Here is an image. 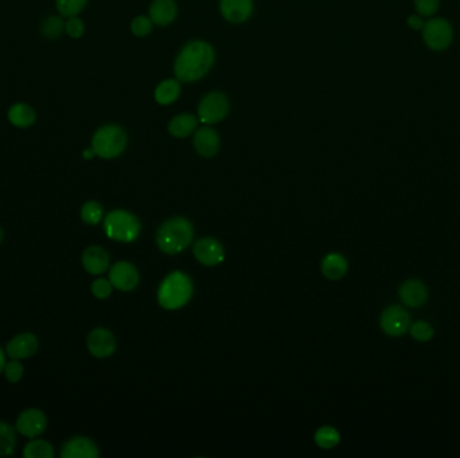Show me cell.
Here are the masks:
<instances>
[{"label": "cell", "mask_w": 460, "mask_h": 458, "mask_svg": "<svg viewBox=\"0 0 460 458\" xmlns=\"http://www.w3.org/2000/svg\"><path fill=\"white\" fill-rule=\"evenodd\" d=\"M214 62L213 47L206 42L195 41L184 47L175 61V75L182 82L202 78Z\"/></svg>", "instance_id": "obj_1"}, {"label": "cell", "mask_w": 460, "mask_h": 458, "mask_svg": "<svg viewBox=\"0 0 460 458\" xmlns=\"http://www.w3.org/2000/svg\"><path fill=\"white\" fill-rule=\"evenodd\" d=\"M193 225L184 218H171L157 232V244L161 252L177 254L184 250L193 241Z\"/></svg>", "instance_id": "obj_2"}, {"label": "cell", "mask_w": 460, "mask_h": 458, "mask_svg": "<svg viewBox=\"0 0 460 458\" xmlns=\"http://www.w3.org/2000/svg\"><path fill=\"white\" fill-rule=\"evenodd\" d=\"M193 296V284L188 275L174 272L161 282L158 301L164 309H179Z\"/></svg>", "instance_id": "obj_3"}, {"label": "cell", "mask_w": 460, "mask_h": 458, "mask_svg": "<svg viewBox=\"0 0 460 458\" xmlns=\"http://www.w3.org/2000/svg\"><path fill=\"white\" fill-rule=\"evenodd\" d=\"M127 147V135L117 125H104L93 135L92 148L96 156L114 159L123 154Z\"/></svg>", "instance_id": "obj_4"}, {"label": "cell", "mask_w": 460, "mask_h": 458, "mask_svg": "<svg viewBox=\"0 0 460 458\" xmlns=\"http://www.w3.org/2000/svg\"><path fill=\"white\" fill-rule=\"evenodd\" d=\"M104 230L111 239L132 242L138 238L141 225L138 218L128 211L115 210L107 215L104 221Z\"/></svg>", "instance_id": "obj_5"}, {"label": "cell", "mask_w": 460, "mask_h": 458, "mask_svg": "<svg viewBox=\"0 0 460 458\" xmlns=\"http://www.w3.org/2000/svg\"><path fill=\"white\" fill-rule=\"evenodd\" d=\"M423 38L425 45L434 51H443L451 45L454 30L451 24L444 18H434L424 24Z\"/></svg>", "instance_id": "obj_6"}, {"label": "cell", "mask_w": 460, "mask_h": 458, "mask_svg": "<svg viewBox=\"0 0 460 458\" xmlns=\"http://www.w3.org/2000/svg\"><path fill=\"white\" fill-rule=\"evenodd\" d=\"M229 111V102L222 93H210L201 101L198 108L200 120L205 124H215L221 121Z\"/></svg>", "instance_id": "obj_7"}, {"label": "cell", "mask_w": 460, "mask_h": 458, "mask_svg": "<svg viewBox=\"0 0 460 458\" xmlns=\"http://www.w3.org/2000/svg\"><path fill=\"white\" fill-rule=\"evenodd\" d=\"M15 429L26 438L39 437L47 429L46 414L39 409H27L17 418Z\"/></svg>", "instance_id": "obj_8"}, {"label": "cell", "mask_w": 460, "mask_h": 458, "mask_svg": "<svg viewBox=\"0 0 460 458\" xmlns=\"http://www.w3.org/2000/svg\"><path fill=\"white\" fill-rule=\"evenodd\" d=\"M381 328L389 336H402L411 328V316L401 306H389L381 316Z\"/></svg>", "instance_id": "obj_9"}, {"label": "cell", "mask_w": 460, "mask_h": 458, "mask_svg": "<svg viewBox=\"0 0 460 458\" xmlns=\"http://www.w3.org/2000/svg\"><path fill=\"white\" fill-rule=\"evenodd\" d=\"M39 349V340L34 333L24 332L14 336L6 347V354L10 359L24 360L34 356Z\"/></svg>", "instance_id": "obj_10"}, {"label": "cell", "mask_w": 460, "mask_h": 458, "mask_svg": "<svg viewBox=\"0 0 460 458\" xmlns=\"http://www.w3.org/2000/svg\"><path fill=\"white\" fill-rule=\"evenodd\" d=\"M109 281L114 288L121 292L134 291L139 284L138 271L132 264L127 261H120L112 266L109 272Z\"/></svg>", "instance_id": "obj_11"}, {"label": "cell", "mask_w": 460, "mask_h": 458, "mask_svg": "<svg viewBox=\"0 0 460 458\" xmlns=\"http://www.w3.org/2000/svg\"><path fill=\"white\" fill-rule=\"evenodd\" d=\"M87 345L94 358L104 359L115 354V336L105 328H96L89 333Z\"/></svg>", "instance_id": "obj_12"}, {"label": "cell", "mask_w": 460, "mask_h": 458, "mask_svg": "<svg viewBox=\"0 0 460 458\" xmlns=\"http://www.w3.org/2000/svg\"><path fill=\"white\" fill-rule=\"evenodd\" d=\"M195 258L205 266H215L225 258L222 245L214 238H202L194 245Z\"/></svg>", "instance_id": "obj_13"}, {"label": "cell", "mask_w": 460, "mask_h": 458, "mask_svg": "<svg viewBox=\"0 0 460 458\" xmlns=\"http://www.w3.org/2000/svg\"><path fill=\"white\" fill-rule=\"evenodd\" d=\"M100 456L97 445L91 438L73 437L62 445V458H97Z\"/></svg>", "instance_id": "obj_14"}, {"label": "cell", "mask_w": 460, "mask_h": 458, "mask_svg": "<svg viewBox=\"0 0 460 458\" xmlns=\"http://www.w3.org/2000/svg\"><path fill=\"white\" fill-rule=\"evenodd\" d=\"M252 0H221V12L231 24H242L252 15Z\"/></svg>", "instance_id": "obj_15"}, {"label": "cell", "mask_w": 460, "mask_h": 458, "mask_svg": "<svg viewBox=\"0 0 460 458\" xmlns=\"http://www.w3.org/2000/svg\"><path fill=\"white\" fill-rule=\"evenodd\" d=\"M400 298L409 308H418L428 300V289L418 280H408L400 288Z\"/></svg>", "instance_id": "obj_16"}, {"label": "cell", "mask_w": 460, "mask_h": 458, "mask_svg": "<svg viewBox=\"0 0 460 458\" xmlns=\"http://www.w3.org/2000/svg\"><path fill=\"white\" fill-rule=\"evenodd\" d=\"M82 266L89 275H103L109 268V255L100 246H89L82 253Z\"/></svg>", "instance_id": "obj_17"}, {"label": "cell", "mask_w": 460, "mask_h": 458, "mask_svg": "<svg viewBox=\"0 0 460 458\" xmlns=\"http://www.w3.org/2000/svg\"><path fill=\"white\" fill-rule=\"evenodd\" d=\"M195 151L204 158H213L220 149L218 134L211 128H202L194 138Z\"/></svg>", "instance_id": "obj_18"}, {"label": "cell", "mask_w": 460, "mask_h": 458, "mask_svg": "<svg viewBox=\"0 0 460 458\" xmlns=\"http://www.w3.org/2000/svg\"><path fill=\"white\" fill-rule=\"evenodd\" d=\"M8 121L17 128H30L37 120L34 108L26 102H17L8 109Z\"/></svg>", "instance_id": "obj_19"}, {"label": "cell", "mask_w": 460, "mask_h": 458, "mask_svg": "<svg viewBox=\"0 0 460 458\" xmlns=\"http://www.w3.org/2000/svg\"><path fill=\"white\" fill-rule=\"evenodd\" d=\"M152 24L167 26L177 17V4L174 0H157L150 10Z\"/></svg>", "instance_id": "obj_20"}, {"label": "cell", "mask_w": 460, "mask_h": 458, "mask_svg": "<svg viewBox=\"0 0 460 458\" xmlns=\"http://www.w3.org/2000/svg\"><path fill=\"white\" fill-rule=\"evenodd\" d=\"M323 275L328 280H339L347 272V261L345 257L338 253L328 254L322 262Z\"/></svg>", "instance_id": "obj_21"}, {"label": "cell", "mask_w": 460, "mask_h": 458, "mask_svg": "<svg viewBox=\"0 0 460 458\" xmlns=\"http://www.w3.org/2000/svg\"><path fill=\"white\" fill-rule=\"evenodd\" d=\"M197 128V118L193 115L174 117L168 125V131L174 138H184L191 135Z\"/></svg>", "instance_id": "obj_22"}, {"label": "cell", "mask_w": 460, "mask_h": 458, "mask_svg": "<svg viewBox=\"0 0 460 458\" xmlns=\"http://www.w3.org/2000/svg\"><path fill=\"white\" fill-rule=\"evenodd\" d=\"M17 446V429L0 421V457L11 456Z\"/></svg>", "instance_id": "obj_23"}, {"label": "cell", "mask_w": 460, "mask_h": 458, "mask_svg": "<svg viewBox=\"0 0 460 458\" xmlns=\"http://www.w3.org/2000/svg\"><path fill=\"white\" fill-rule=\"evenodd\" d=\"M181 94L179 82L175 80L163 81L155 91V100L161 105H170L172 104Z\"/></svg>", "instance_id": "obj_24"}, {"label": "cell", "mask_w": 460, "mask_h": 458, "mask_svg": "<svg viewBox=\"0 0 460 458\" xmlns=\"http://www.w3.org/2000/svg\"><path fill=\"white\" fill-rule=\"evenodd\" d=\"M24 456L26 458H53L54 449L45 439H33L26 445Z\"/></svg>", "instance_id": "obj_25"}, {"label": "cell", "mask_w": 460, "mask_h": 458, "mask_svg": "<svg viewBox=\"0 0 460 458\" xmlns=\"http://www.w3.org/2000/svg\"><path fill=\"white\" fill-rule=\"evenodd\" d=\"M339 441L341 435L338 433V430H335L331 426H323L315 434V442L322 449H333L339 443Z\"/></svg>", "instance_id": "obj_26"}, {"label": "cell", "mask_w": 460, "mask_h": 458, "mask_svg": "<svg viewBox=\"0 0 460 458\" xmlns=\"http://www.w3.org/2000/svg\"><path fill=\"white\" fill-rule=\"evenodd\" d=\"M88 0H55L57 11L64 18L77 17L87 6Z\"/></svg>", "instance_id": "obj_27"}, {"label": "cell", "mask_w": 460, "mask_h": 458, "mask_svg": "<svg viewBox=\"0 0 460 458\" xmlns=\"http://www.w3.org/2000/svg\"><path fill=\"white\" fill-rule=\"evenodd\" d=\"M65 30V22L61 17H48L41 26L42 35L48 39H57Z\"/></svg>", "instance_id": "obj_28"}, {"label": "cell", "mask_w": 460, "mask_h": 458, "mask_svg": "<svg viewBox=\"0 0 460 458\" xmlns=\"http://www.w3.org/2000/svg\"><path fill=\"white\" fill-rule=\"evenodd\" d=\"M104 210L100 203L96 201H89L87 202L82 208H81V218L87 225H97L103 219Z\"/></svg>", "instance_id": "obj_29"}, {"label": "cell", "mask_w": 460, "mask_h": 458, "mask_svg": "<svg viewBox=\"0 0 460 458\" xmlns=\"http://www.w3.org/2000/svg\"><path fill=\"white\" fill-rule=\"evenodd\" d=\"M409 331H411L412 338L421 343L430 342L434 338V328L431 324H428L425 321L414 322V325H411Z\"/></svg>", "instance_id": "obj_30"}, {"label": "cell", "mask_w": 460, "mask_h": 458, "mask_svg": "<svg viewBox=\"0 0 460 458\" xmlns=\"http://www.w3.org/2000/svg\"><path fill=\"white\" fill-rule=\"evenodd\" d=\"M3 372H4V376L8 382L18 383L24 378V367L21 363V360L11 359V362H6Z\"/></svg>", "instance_id": "obj_31"}, {"label": "cell", "mask_w": 460, "mask_h": 458, "mask_svg": "<svg viewBox=\"0 0 460 458\" xmlns=\"http://www.w3.org/2000/svg\"><path fill=\"white\" fill-rule=\"evenodd\" d=\"M114 285L111 284L109 280L105 278H97L92 284L93 296L98 300H105L109 297L112 293Z\"/></svg>", "instance_id": "obj_32"}, {"label": "cell", "mask_w": 460, "mask_h": 458, "mask_svg": "<svg viewBox=\"0 0 460 458\" xmlns=\"http://www.w3.org/2000/svg\"><path fill=\"white\" fill-rule=\"evenodd\" d=\"M440 7V0H414V8L421 17H432Z\"/></svg>", "instance_id": "obj_33"}, {"label": "cell", "mask_w": 460, "mask_h": 458, "mask_svg": "<svg viewBox=\"0 0 460 458\" xmlns=\"http://www.w3.org/2000/svg\"><path fill=\"white\" fill-rule=\"evenodd\" d=\"M65 31L73 39H78L84 35L85 33V24L82 22L81 18L78 17H71L68 22H65Z\"/></svg>", "instance_id": "obj_34"}, {"label": "cell", "mask_w": 460, "mask_h": 458, "mask_svg": "<svg viewBox=\"0 0 460 458\" xmlns=\"http://www.w3.org/2000/svg\"><path fill=\"white\" fill-rule=\"evenodd\" d=\"M131 30L136 37H145L152 31V21L145 17H138L132 21Z\"/></svg>", "instance_id": "obj_35"}, {"label": "cell", "mask_w": 460, "mask_h": 458, "mask_svg": "<svg viewBox=\"0 0 460 458\" xmlns=\"http://www.w3.org/2000/svg\"><path fill=\"white\" fill-rule=\"evenodd\" d=\"M424 24H425V22H424L423 18L418 17V15H411V17L408 18V26H409L411 28H414V30H423V28H424Z\"/></svg>", "instance_id": "obj_36"}, {"label": "cell", "mask_w": 460, "mask_h": 458, "mask_svg": "<svg viewBox=\"0 0 460 458\" xmlns=\"http://www.w3.org/2000/svg\"><path fill=\"white\" fill-rule=\"evenodd\" d=\"M6 355H7V354H6V352L3 351V348L0 347V374L3 372L4 366H6V362H7V360H6Z\"/></svg>", "instance_id": "obj_37"}, {"label": "cell", "mask_w": 460, "mask_h": 458, "mask_svg": "<svg viewBox=\"0 0 460 458\" xmlns=\"http://www.w3.org/2000/svg\"><path fill=\"white\" fill-rule=\"evenodd\" d=\"M82 156L87 159V161H91V159H93L94 156H96V154H94V151H93V148H89V149H85L84 151V154H82Z\"/></svg>", "instance_id": "obj_38"}, {"label": "cell", "mask_w": 460, "mask_h": 458, "mask_svg": "<svg viewBox=\"0 0 460 458\" xmlns=\"http://www.w3.org/2000/svg\"><path fill=\"white\" fill-rule=\"evenodd\" d=\"M3 238H4V231L0 228V244L3 242Z\"/></svg>", "instance_id": "obj_39"}]
</instances>
